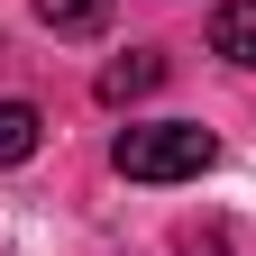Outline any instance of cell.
<instances>
[{
    "mask_svg": "<svg viewBox=\"0 0 256 256\" xmlns=\"http://www.w3.org/2000/svg\"><path fill=\"white\" fill-rule=\"evenodd\" d=\"M110 10H119V0H37V18L55 28V37H101Z\"/></svg>",
    "mask_w": 256,
    "mask_h": 256,
    "instance_id": "cell-3",
    "label": "cell"
},
{
    "mask_svg": "<svg viewBox=\"0 0 256 256\" xmlns=\"http://www.w3.org/2000/svg\"><path fill=\"white\" fill-rule=\"evenodd\" d=\"M210 55L256 64V0H220V10H210Z\"/></svg>",
    "mask_w": 256,
    "mask_h": 256,
    "instance_id": "cell-2",
    "label": "cell"
},
{
    "mask_svg": "<svg viewBox=\"0 0 256 256\" xmlns=\"http://www.w3.org/2000/svg\"><path fill=\"white\" fill-rule=\"evenodd\" d=\"M156 82H165V55H119L101 74V101H146Z\"/></svg>",
    "mask_w": 256,
    "mask_h": 256,
    "instance_id": "cell-5",
    "label": "cell"
},
{
    "mask_svg": "<svg viewBox=\"0 0 256 256\" xmlns=\"http://www.w3.org/2000/svg\"><path fill=\"white\" fill-rule=\"evenodd\" d=\"M210 156H220V138L192 128V119H146V128L110 138V165L128 183H192V174H210Z\"/></svg>",
    "mask_w": 256,
    "mask_h": 256,
    "instance_id": "cell-1",
    "label": "cell"
},
{
    "mask_svg": "<svg viewBox=\"0 0 256 256\" xmlns=\"http://www.w3.org/2000/svg\"><path fill=\"white\" fill-rule=\"evenodd\" d=\"M37 138H46V119H37V110H28V101H0V174L28 165V156H37Z\"/></svg>",
    "mask_w": 256,
    "mask_h": 256,
    "instance_id": "cell-4",
    "label": "cell"
}]
</instances>
